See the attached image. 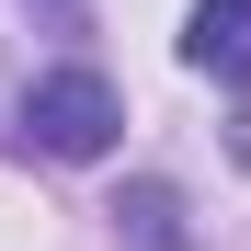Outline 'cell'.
<instances>
[{
  "mask_svg": "<svg viewBox=\"0 0 251 251\" xmlns=\"http://www.w3.org/2000/svg\"><path fill=\"white\" fill-rule=\"evenodd\" d=\"M114 126H126V103L103 69H46L23 92V149H46V160H103Z\"/></svg>",
  "mask_w": 251,
  "mask_h": 251,
  "instance_id": "6da1fadb",
  "label": "cell"
},
{
  "mask_svg": "<svg viewBox=\"0 0 251 251\" xmlns=\"http://www.w3.org/2000/svg\"><path fill=\"white\" fill-rule=\"evenodd\" d=\"M114 228L137 240V251H183V194L172 183H126L114 194Z\"/></svg>",
  "mask_w": 251,
  "mask_h": 251,
  "instance_id": "3957f363",
  "label": "cell"
},
{
  "mask_svg": "<svg viewBox=\"0 0 251 251\" xmlns=\"http://www.w3.org/2000/svg\"><path fill=\"white\" fill-rule=\"evenodd\" d=\"M183 69L251 80V0H194V12H183Z\"/></svg>",
  "mask_w": 251,
  "mask_h": 251,
  "instance_id": "7a4b0ae2",
  "label": "cell"
},
{
  "mask_svg": "<svg viewBox=\"0 0 251 251\" xmlns=\"http://www.w3.org/2000/svg\"><path fill=\"white\" fill-rule=\"evenodd\" d=\"M46 23H57V34H80V0H46Z\"/></svg>",
  "mask_w": 251,
  "mask_h": 251,
  "instance_id": "277c9868",
  "label": "cell"
}]
</instances>
